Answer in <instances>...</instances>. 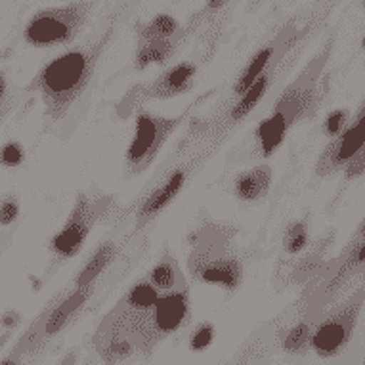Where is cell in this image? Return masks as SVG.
<instances>
[{
	"instance_id": "30bf717a",
	"label": "cell",
	"mask_w": 365,
	"mask_h": 365,
	"mask_svg": "<svg viewBox=\"0 0 365 365\" xmlns=\"http://www.w3.org/2000/svg\"><path fill=\"white\" fill-rule=\"evenodd\" d=\"M100 205L86 193H78L66 224L50 241V251L60 260L77 257L100 218Z\"/></svg>"
},
{
	"instance_id": "7402d4cb",
	"label": "cell",
	"mask_w": 365,
	"mask_h": 365,
	"mask_svg": "<svg viewBox=\"0 0 365 365\" xmlns=\"http://www.w3.org/2000/svg\"><path fill=\"white\" fill-rule=\"evenodd\" d=\"M216 336V327L210 322H203L199 324L195 329L192 331L190 335V341H187V346L192 352H205L207 348L212 344Z\"/></svg>"
},
{
	"instance_id": "9a60e30c",
	"label": "cell",
	"mask_w": 365,
	"mask_h": 365,
	"mask_svg": "<svg viewBox=\"0 0 365 365\" xmlns=\"http://www.w3.org/2000/svg\"><path fill=\"white\" fill-rule=\"evenodd\" d=\"M115 258H117V245L113 241H103L102 245L98 247L96 251L92 252V257L86 260L81 272L75 277V287H90L98 282V277L102 276L103 272L111 266Z\"/></svg>"
},
{
	"instance_id": "484cf974",
	"label": "cell",
	"mask_w": 365,
	"mask_h": 365,
	"mask_svg": "<svg viewBox=\"0 0 365 365\" xmlns=\"http://www.w3.org/2000/svg\"><path fill=\"white\" fill-rule=\"evenodd\" d=\"M364 262H365V241H364V243H359L358 249L354 251L352 257L348 258L346 262H344V266H342V268H341V272L336 274V277H335V282H333V285H335L336 282H341L342 277L346 276V274H348V272H350V269L356 268V266H359V264H364ZM333 285H331V287H333Z\"/></svg>"
},
{
	"instance_id": "5b68a950",
	"label": "cell",
	"mask_w": 365,
	"mask_h": 365,
	"mask_svg": "<svg viewBox=\"0 0 365 365\" xmlns=\"http://www.w3.org/2000/svg\"><path fill=\"white\" fill-rule=\"evenodd\" d=\"M186 119L187 111L176 115V117H161V115L151 113L148 109H140L136 115L134 134H132L125 155L128 173L140 174L144 173L145 168H150V165L155 161L168 138Z\"/></svg>"
},
{
	"instance_id": "4316f807",
	"label": "cell",
	"mask_w": 365,
	"mask_h": 365,
	"mask_svg": "<svg viewBox=\"0 0 365 365\" xmlns=\"http://www.w3.org/2000/svg\"><path fill=\"white\" fill-rule=\"evenodd\" d=\"M344 174H346V178H358V176L365 174V142L361 145V150L356 153V157L346 165Z\"/></svg>"
},
{
	"instance_id": "5bb4252c",
	"label": "cell",
	"mask_w": 365,
	"mask_h": 365,
	"mask_svg": "<svg viewBox=\"0 0 365 365\" xmlns=\"http://www.w3.org/2000/svg\"><path fill=\"white\" fill-rule=\"evenodd\" d=\"M272 178H274V174L268 165H258L249 170H243L234 180V195L247 203L260 201L268 195L269 187H272Z\"/></svg>"
},
{
	"instance_id": "277c9868",
	"label": "cell",
	"mask_w": 365,
	"mask_h": 365,
	"mask_svg": "<svg viewBox=\"0 0 365 365\" xmlns=\"http://www.w3.org/2000/svg\"><path fill=\"white\" fill-rule=\"evenodd\" d=\"M316 78L304 71L302 77L297 78L279 96L272 113L264 119L262 125H258L255 132L258 153L262 157L272 155L282 145L287 132L316 109Z\"/></svg>"
},
{
	"instance_id": "1f68e13d",
	"label": "cell",
	"mask_w": 365,
	"mask_h": 365,
	"mask_svg": "<svg viewBox=\"0 0 365 365\" xmlns=\"http://www.w3.org/2000/svg\"><path fill=\"white\" fill-rule=\"evenodd\" d=\"M364 365H365V359H364Z\"/></svg>"
},
{
	"instance_id": "d6986e66",
	"label": "cell",
	"mask_w": 365,
	"mask_h": 365,
	"mask_svg": "<svg viewBox=\"0 0 365 365\" xmlns=\"http://www.w3.org/2000/svg\"><path fill=\"white\" fill-rule=\"evenodd\" d=\"M312 327L308 322H300L283 336V350L287 354H302L312 344Z\"/></svg>"
},
{
	"instance_id": "7a4b0ae2",
	"label": "cell",
	"mask_w": 365,
	"mask_h": 365,
	"mask_svg": "<svg viewBox=\"0 0 365 365\" xmlns=\"http://www.w3.org/2000/svg\"><path fill=\"white\" fill-rule=\"evenodd\" d=\"M103 42H98L94 48L69 50L58 56L44 67L31 84V90L41 94L44 103V115L50 120H61L67 111L75 106L83 92L88 88L90 78L103 48Z\"/></svg>"
},
{
	"instance_id": "44dd1931",
	"label": "cell",
	"mask_w": 365,
	"mask_h": 365,
	"mask_svg": "<svg viewBox=\"0 0 365 365\" xmlns=\"http://www.w3.org/2000/svg\"><path fill=\"white\" fill-rule=\"evenodd\" d=\"M310 235H308V224L304 220H297L293 224H289L287 232L283 235V249L289 255H297L308 245Z\"/></svg>"
},
{
	"instance_id": "4dcf8cb0",
	"label": "cell",
	"mask_w": 365,
	"mask_h": 365,
	"mask_svg": "<svg viewBox=\"0 0 365 365\" xmlns=\"http://www.w3.org/2000/svg\"><path fill=\"white\" fill-rule=\"evenodd\" d=\"M364 48H365V38H364Z\"/></svg>"
},
{
	"instance_id": "d6a6232c",
	"label": "cell",
	"mask_w": 365,
	"mask_h": 365,
	"mask_svg": "<svg viewBox=\"0 0 365 365\" xmlns=\"http://www.w3.org/2000/svg\"><path fill=\"white\" fill-rule=\"evenodd\" d=\"M364 4H365V0H364Z\"/></svg>"
},
{
	"instance_id": "f546056e",
	"label": "cell",
	"mask_w": 365,
	"mask_h": 365,
	"mask_svg": "<svg viewBox=\"0 0 365 365\" xmlns=\"http://www.w3.org/2000/svg\"><path fill=\"white\" fill-rule=\"evenodd\" d=\"M6 90H8L6 77H4V73H0V102H2V98L6 96Z\"/></svg>"
},
{
	"instance_id": "d4e9b609",
	"label": "cell",
	"mask_w": 365,
	"mask_h": 365,
	"mask_svg": "<svg viewBox=\"0 0 365 365\" xmlns=\"http://www.w3.org/2000/svg\"><path fill=\"white\" fill-rule=\"evenodd\" d=\"M19 218V201L14 195H6L0 201V226H12Z\"/></svg>"
},
{
	"instance_id": "cb8c5ba5",
	"label": "cell",
	"mask_w": 365,
	"mask_h": 365,
	"mask_svg": "<svg viewBox=\"0 0 365 365\" xmlns=\"http://www.w3.org/2000/svg\"><path fill=\"white\" fill-rule=\"evenodd\" d=\"M348 125V111L346 109H335L331 111L324 120V132L329 136L331 140L339 136Z\"/></svg>"
},
{
	"instance_id": "83f0119b",
	"label": "cell",
	"mask_w": 365,
	"mask_h": 365,
	"mask_svg": "<svg viewBox=\"0 0 365 365\" xmlns=\"http://www.w3.org/2000/svg\"><path fill=\"white\" fill-rule=\"evenodd\" d=\"M19 319H21V316H19L18 312L8 310L6 314L2 316V319H0V324L4 325V327H8V329H14V327L19 324Z\"/></svg>"
},
{
	"instance_id": "2e32d148",
	"label": "cell",
	"mask_w": 365,
	"mask_h": 365,
	"mask_svg": "<svg viewBox=\"0 0 365 365\" xmlns=\"http://www.w3.org/2000/svg\"><path fill=\"white\" fill-rule=\"evenodd\" d=\"M148 279L159 293H168L173 289H178L182 285H186V279L180 272V266L176 262V258L168 251H165L155 262V266L150 269Z\"/></svg>"
},
{
	"instance_id": "7c38bea8",
	"label": "cell",
	"mask_w": 365,
	"mask_h": 365,
	"mask_svg": "<svg viewBox=\"0 0 365 365\" xmlns=\"http://www.w3.org/2000/svg\"><path fill=\"white\" fill-rule=\"evenodd\" d=\"M94 293V285L90 287H81L73 289L71 293L66 294V299H61L58 304H54L50 308L42 319L36 324L35 331H29L27 333V339L31 342H42L48 341L52 336H56L58 333L66 329L67 325L71 324L73 319L78 316V312L83 310L84 304L88 302V299Z\"/></svg>"
},
{
	"instance_id": "f1b7e54d",
	"label": "cell",
	"mask_w": 365,
	"mask_h": 365,
	"mask_svg": "<svg viewBox=\"0 0 365 365\" xmlns=\"http://www.w3.org/2000/svg\"><path fill=\"white\" fill-rule=\"evenodd\" d=\"M19 361H21V346L18 348V352H14L12 356H8L6 359H2L0 365H19Z\"/></svg>"
},
{
	"instance_id": "603a6c76",
	"label": "cell",
	"mask_w": 365,
	"mask_h": 365,
	"mask_svg": "<svg viewBox=\"0 0 365 365\" xmlns=\"http://www.w3.org/2000/svg\"><path fill=\"white\" fill-rule=\"evenodd\" d=\"M25 159V150L24 145L16 142V140H10L6 144L0 148V165L6 168H16L19 167Z\"/></svg>"
},
{
	"instance_id": "52a82bcc",
	"label": "cell",
	"mask_w": 365,
	"mask_h": 365,
	"mask_svg": "<svg viewBox=\"0 0 365 365\" xmlns=\"http://www.w3.org/2000/svg\"><path fill=\"white\" fill-rule=\"evenodd\" d=\"M365 289H359L352 297H348L344 302L335 306L327 316L322 319L316 331L312 333V350L322 358H335L344 352V348L350 344L358 324L359 310L364 306Z\"/></svg>"
},
{
	"instance_id": "e0dca14e",
	"label": "cell",
	"mask_w": 365,
	"mask_h": 365,
	"mask_svg": "<svg viewBox=\"0 0 365 365\" xmlns=\"http://www.w3.org/2000/svg\"><path fill=\"white\" fill-rule=\"evenodd\" d=\"M274 52H276V46L272 44V46H266L258 52L251 61H249V66L241 71V75L237 77L235 84L232 86V94H230V103L235 102V100H240L243 94H245L247 90L251 88L252 83L257 81L260 75H262L268 66L274 61Z\"/></svg>"
},
{
	"instance_id": "ac0fdd59",
	"label": "cell",
	"mask_w": 365,
	"mask_h": 365,
	"mask_svg": "<svg viewBox=\"0 0 365 365\" xmlns=\"http://www.w3.org/2000/svg\"><path fill=\"white\" fill-rule=\"evenodd\" d=\"M174 44L170 41H145L136 56V67L145 69L151 63H165L173 56Z\"/></svg>"
},
{
	"instance_id": "8992f818",
	"label": "cell",
	"mask_w": 365,
	"mask_h": 365,
	"mask_svg": "<svg viewBox=\"0 0 365 365\" xmlns=\"http://www.w3.org/2000/svg\"><path fill=\"white\" fill-rule=\"evenodd\" d=\"M187 317H190V289L187 285L159 294V299L145 322L138 348L140 356L150 358L165 339L174 335L176 331L186 325Z\"/></svg>"
},
{
	"instance_id": "ba28073f",
	"label": "cell",
	"mask_w": 365,
	"mask_h": 365,
	"mask_svg": "<svg viewBox=\"0 0 365 365\" xmlns=\"http://www.w3.org/2000/svg\"><path fill=\"white\" fill-rule=\"evenodd\" d=\"M215 150L216 148L209 145L207 150L199 151L193 157H190L187 161L180 163L170 173H167V176L138 205V209H136V230H144L150 222H153L157 216L161 215L163 210L174 203V199L178 197L182 190L186 187L193 173L209 159V155Z\"/></svg>"
},
{
	"instance_id": "8fae6325",
	"label": "cell",
	"mask_w": 365,
	"mask_h": 365,
	"mask_svg": "<svg viewBox=\"0 0 365 365\" xmlns=\"http://www.w3.org/2000/svg\"><path fill=\"white\" fill-rule=\"evenodd\" d=\"M365 142V100L359 106L358 113L354 117L346 128L331 140L329 144L325 145L322 155L316 163V174L317 176H331V174L344 170L346 165L352 161L356 153L361 150Z\"/></svg>"
},
{
	"instance_id": "ffe728a7",
	"label": "cell",
	"mask_w": 365,
	"mask_h": 365,
	"mask_svg": "<svg viewBox=\"0 0 365 365\" xmlns=\"http://www.w3.org/2000/svg\"><path fill=\"white\" fill-rule=\"evenodd\" d=\"M176 31H178L176 19L170 16H157L142 29V36L144 41H168Z\"/></svg>"
},
{
	"instance_id": "3957f363",
	"label": "cell",
	"mask_w": 365,
	"mask_h": 365,
	"mask_svg": "<svg viewBox=\"0 0 365 365\" xmlns=\"http://www.w3.org/2000/svg\"><path fill=\"white\" fill-rule=\"evenodd\" d=\"M190 276L205 285H215L227 293L243 282V260L232 243V230L226 226H207L187 257Z\"/></svg>"
},
{
	"instance_id": "6da1fadb",
	"label": "cell",
	"mask_w": 365,
	"mask_h": 365,
	"mask_svg": "<svg viewBox=\"0 0 365 365\" xmlns=\"http://www.w3.org/2000/svg\"><path fill=\"white\" fill-rule=\"evenodd\" d=\"M159 294L145 277L134 283L113 306V310L106 314L92 339L103 365H119L138 354L145 322Z\"/></svg>"
},
{
	"instance_id": "9c48e42d",
	"label": "cell",
	"mask_w": 365,
	"mask_h": 365,
	"mask_svg": "<svg viewBox=\"0 0 365 365\" xmlns=\"http://www.w3.org/2000/svg\"><path fill=\"white\" fill-rule=\"evenodd\" d=\"M88 6L75 4L67 8H52L35 14L25 27V41L33 46H58L77 35Z\"/></svg>"
},
{
	"instance_id": "4fadbf2b",
	"label": "cell",
	"mask_w": 365,
	"mask_h": 365,
	"mask_svg": "<svg viewBox=\"0 0 365 365\" xmlns=\"http://www.w3.org/2000/svg\"><path fill=\"white\" fill-rule=\"evenodd\" d=\"M197 75V67L193 63H178L170 67L159 78L144 90L145 100H170L180 94H186L193 88V78Z\"/></svg>"
}]
</instances>
